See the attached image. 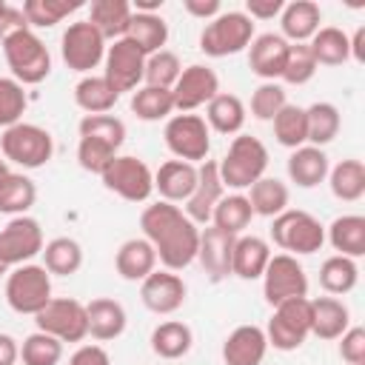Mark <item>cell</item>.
<instances>
[{
    "instance_id": "1",
    "label": "cell",
    "mask_w": 365,
    "mask_h": 365,
    "mask_svg": "<svg viewBox=\"0 0 365 365\" xmlns=\"http://www.w3.org/2000/svg\"><path fill=\"white\" fill-rule=\"evenodd\" d=\"M143 237L157 251V262L165 271H182L197 259L200 228L185 217V211L174 202H151L140 214Z\"/></svg>"
},
{
    "instance_id": "2",
    "label": "cell",
    "mask_w": 365,
    "mask_h": 365,
    "mask_svg": "<svg viewBox=\"0 0 365 365\" xmlns=\"http://www.w3.org/2000/svg\"><path fill=\"white\" fill-rule=\"evenodd\" d=\"M217 168H220V180L225 188H234V191L251 188L259 177H265L268 148L251 134H237L225 157L217 163Z\"/></svg>"
},
{
    "instance_id": "3",
    "label": "cell",
    "mask_w": 365,
    "mask_h": 365,
    "mask_svg": "<svg viewBox=\"0 0 365 365\" xmlns=\"http://www.w3.org/2000/svg\"><path fill=\"white\" fill-rule=\"evenodd\" d=\"M0 46H3L6 66L11 68V77L20 86H37L51 74V54L31 29L6 37Z\"/></svg>"
},
{
    "instance_id": "4",
    "label": "cell",
    "mask_w": 365,
    "mask_h": 365,
    "mask_svg": "<svg viewBox=\"0 0 365 365\" xmlns=\"http://www.w3.org/2000/svg\"><path fill=\"white\" fill-rule=\"evenodd\" d=\"M271 240L277 248H282L291 257L317 254L325 245V225L302 208H285L282 214L274 217Z\"/></svg>"
},
{
    "instance_id": "5",
    "label": "cell",
    "mask_w": 365,
    "mask_h": 365,
    "mask_svg": "<svg viewBox=\"0 0 365 365\" xmlns=\"http://www.w3.org/2000/svg\"><path fill=\"white\" fill-rule=\"evenodd\" d=\"M51 299V274L43 265L23 262L6 274V302L17 314L34 317Z\"/></svg>"
},
{
    "instance_id": "6",
    "label": "cell",
    "mask_w": 365,
    "mask_h": 365,
    "mask_svg": "<svg viewBox=\"0 0 365 365\" xmlns=\"http://www.w3.org/2000/svg\"><path fill=\"white\" fill-rule=\"evenodd\" d=\"M254 40V20L245 11H220L205 23L200 34V48L208 57H228L248 48Z\"/></svg>"
},
{
    "instance_id": "7",
    "label": "cell",
    "mask_w": 365,
    "mask_h": 365,
    "mask_svg": "<svg viewBox=\"0 0 365 365\" xmlns=\"http://www.w3.org/2000/svg\"><path fill=\"white\" fill-rule=\"evenodd\" d=\"M0 151L6 163H14L20 168H40L54 154V140L43 125L34 123H17L3 131Z\"/></svg>"
},
{
    "instance_id": "8",
    "label": "cell",
    "mask_w": 365,
    "mask_h": 365,
    "mask_svg": "<svg viewBox=\"0 0 365 365\" xmlns=\"http://www.w3.org/2000/svg\"><path fill=\"white\" fill-rule=\"evenodd\" d=\"M262 331L268 345H274L277 351H297L311 336V299L297 297L274 305V314Z\"/></svg>"
},
{
    "instance_id": "9",
    "label": "cell",
    "mask_w": 365,
    "mask_h": 365,
    "mask_svg": "<svg viewBox=\"0 0 365 365\" xmlns=\"http://www.w3.org/2000/svg\"><path fill=\"white\" fill-rule=\"evenodd\" d=\"M165 145L177 160L185 163H205L211 151V128L200 114H171L165 123Z\"/></svg>"
},
{
    "instance_id": "10",
    "label": "cell",
    "mask_w": 365,
    "mask_h": 365,
    "mask_svg": "<svg viewBox=\"0 0 365 365\" xmlns=\"http://www.w3.org/2000/svg\"><path fill=\"white\" fill-rule=\"evenodd\" d=\"M103 185L128 202H145L154 194V171L131 154H117L100 174Z\"/></svg>"
},
{
    "instance_id": "11",
    "label": "cell",
    "mask_w": 365,
    "mask_h": 365,
    "mask_svg": "<svg viewBox=\"0 0 365 365\" xmlns=\"http://www.w3.org/2000/svg\"><path fill=\"white\" fill-rule=\"evenodd\" d=\"M34 325L60 342H83L88 336L86 305L71 297H51L46 308L34 314Z\"/></svg>"
},
{
    "instance_id": "12",
    "label": "cell",
    "mask_w": 365,
    "mask_h": 365,
    "mask_svg": "<svg viewBox=\"0 0 365 365\" xmlns=\"http://www.w3.org/2000/svg\"><path fill=\"white\" fill-rule=\"evenodd\" d=\"M262 297L274 308L279 302L308 297V277L297 257L291 254H271L262 271Z\"/></svg>"
},
{
    "instance_id": "13",
    "label": "cell",
    "mask_w": 365,
    "mask_h": 365,
    "mask_svg": "<svg viewBox=\"0 0 365 365\" xmlns=\"http://www.w3.org/2000/svg\"><path fill=\"white\" fill-rule=\"evenodd\" d=\"M60 57L71 71L88 74L91 68H97L106 57V40L103 34L88 23V20H77L68 23V29L60 37Z\"/></svg>"
},
{
    "instance_id": "14",
    "label": "cell",
    "mask_w": 365,
    "mask_h": 365,
    "mask_svg": "<svg viewBox=\"0 0 365 365\" xmlns=\"http://www.w3.org/2000/svg\"><path fill=\"white\" fill-rule=\"evenodd\" d=\"M43 228L34 217L23 214V217H11L3 228H0V259L14 268L23 262H31L37 254H43Z\"/></svg>"
},
{
    "instance_id": "15",
    "label": "cell",
    "mask_w": 365,
    "mask_h": 365,
    "mask_svg": "<svg viewBox=\"0 0 365 365\" xmlns=\"http://www.w3.org/2000/svg\"><path fill=\"white\" fill-rule=\"evenodd\" d=\"M103 63H106L103 77L117 88V94L140 88L143 71H145V54L131 40H125V37L114 40V46L106 48Z\"/></svg>"
},
{
    "instance_id": "16",
    "label": "cell",
    "mask_w": 365,
    "mask_h": 365,
    "mask_svg": "<svg viewBox=\"0 0 365 365\" xmlns=\"http://www.w3.org/2000/svg\"><path fill=\"white\" fill-rule=\"evenodd\" d=\"M220 94V77L214 68L194 63L188 68H182V74L177 77L171 97H174V111L180 114H191L200 106H208L214 97Z\"/></svg>"
},
{
    "instance_id": "17",
    "label": "cell",
    "mask_w": 365,
    "mask_h": 365,
    "mask_svg": "<svg viewBox=\"0 0 365 365\" xmlns=\"http://www.w3.org/2000/svg\"><path fill=\"white\" fill-rule=\"evenodd\" d=\"M222 197H225V185L220 180L217 160H205L202 165H197V185H194L191 197L185 200V217L194 225H208L211 214Z\"/></svg>"
},
{
    "instance_id": "18",
    "label": "cell",
    "mask_w": 365,
    "mask_h": 365,
    "mask_svg": "<svg viewBox=\"0 0 365 365\" xmlns=\"http://www.w3.org/2000/svg\"><path fill=\"white\" fill-rule=\"evenodd\" d=\"M185 282L177 271H151L140 282V299L151 314H174L185 302Z\"/></svg>"
},
{
    "instance_id": "19",
    "label": "cell",
    "mask_w": 365,
    "mask_h": 365,
    "mask_svg": "<svg viewBox=\"0 0 365 365\" xmlns=\"http://www.w3.org/2000/svg\"><path fill=\"white\" fill-rule=\"evenodd\" d=\"M288 48H291V43L282 34H274V31L254 34V40L248 46V66H251V71L259 80H265V83H277V77H282Z\"/></svg>"
},
{
    "instance_id": "20",
    "label": "cell",
    "mask_w": 365,
    "mask_h": 365,
    "mask_svg": "<svg viewBox=\"0 0 365 365\" xmlns=\"http://www.w3.org/2000/svg\"><path fill=\"white\" fill-rule=\"evenodd\" d=\"M234 240L231 234L205 225L200 231V248H197V259L202 265V271L208 274L211 282H222L225 277H231V254H234Z\"/></svg>"
},
{
    "instance_id": "21",
    "label": "cell",
    "mask_w": 365,
    "mask_h": 365,
    "mask_svg": "<svg viewBox=\"0 0 365 365\" xmlns=\"http://www.w3.org/2000/svg\"><path fill=\"white\" fill-rule=\"evenodd\" d=\"M268 354V339L259 325H237L222 342L225 365H262Z\"/></svg>"
},
{
    "instance_id": "22",
    "label": "cell",
    "mask_w": 365,
    "mask_h": 365,
    "mask_svg": "<svg viewBox=\"0 0 365 365\" xmlns=\"http://www.w3.org/2000/svg\"><path fill=\"white\" fill-rule=\"evenodd\" d=\"M197 185V165L185 160H168L154 171V191L163 202H185Z\"/></svg>"
},
{
    "instance_id": "23",
    "label": "cell",
    "mask_w": 365,
    "mask_h": 365,
    "mask_svg": "<svg viewBox=\"0 0 365 365\" xmlns=\"http://www.w3.org/2000/svg\"><path fill=\"white\" fill-rule=\"evenodd\" d=\"M322 23V9L314 0H291L279 11V26L282 37L288 43H305L319 31Z\"/></svg>"
},
{
    "instance_id": "24",
    "label": "cell",
    "mask_w": 365,
    "mask_h": 365,
    "mask_svg": "<svg viewBox=\"0 0 365 365\" xmlns=\"http://www.w3.org/2000/svg\"><path fill=\"white\" fill-rule=\"evenodd\" d=\"M114 268L128 282H143L151 271H157V251L145 237L125 240L114 254Z\"/></svg>"
},
{
    "instance_id": "25",
    "label": "cell",
    "mask_w": 365,
    "mask_h": 365,
    "mask_svg": "<svg viewBox=\"0 0 365 365\" xmlns=\"http://www.w3.org/2000/svg\"><path fill=\"white\" fill-rule=\"evenodd\" d=\"M271 259V245L257 234H240L234 240L231 274L240 279H262V271Z\"/></svg>"
},
{
    "instance_id": "26",
    "label": "cell",
    "mask_w": 365,
    "mask_h": 365,
    "mask_svg": "<svg viewBox=\"0 0 365 365\" xmlns=\"http://www.w3.org/2000/svg\"><path fill=\"white\" fill-rule=\"evenodd\" d=\"M86 319H88V334L97 342H111L125 331V308L111 299V297H97L86 305Z\"/></svg>"
},
{
    "instance_id": "27",
    "label": "cell",
    "mask_w": 365,
    "mask_h": 365,
    "mask_svg": "<svg viewBox=\"0 0 365 365\" xmlns=\"http://www.w3.org/2000/svg\"><path fill=\"white\" fill-rule=\"evenodd\" d=\"M285 168H288V180L294 185H299V188L319 185L328 177V171H331L328 154L322 148H317V145H299V148H294L291 157H288V163H285Z\"/></svg>"
},
{
    "instance_id": "28",
    "label": "cell",
    "mask_w": 365,
    "mask_h": 365,
    "mask_svg": "<svg viewBox=\"0 0 365 365\" xmlns=\"http://www.w3.org/2000/svg\"><path fill=\"white\" fill-rule=\"evenodd\" d=\"M351 328V311L336 297L311 299V334L319 339H339Z\"/></svg>"
},
{
    "instance_id": "29",
    "label": "cell",
    "mask_w": 365,
    "mask_h": 365,
    "mask_svg": "<svg viewBox=\"0 0 365 365\" xmlns=\"http://www.w3.org/2000/svg\"><path fill=\"white\" fill-rule=\"evenodd\" d=\"M131 14H134V9L128 0H91V6H88V23L103 34V40L125 37Z\"/></svg>"
},
{
    "instance_id": "30",
    "label": "cell",
    "mask_w": 365,
    "mask_h": 365,
    "mask_svg": "<svg viewBox=\"0 0 365 365\" xmlns=\"http://www.w3.org/2000/svg\"><path fill=\"white\" fill-rule=\"evenodd\" d=\"M325 240L342 257H351V259L362 257L365 254V217L362 214H342V217H336L328 225Z\"/></svg>"
},
{
    "instance_id": "31",
    "label": "cell",
    "mask_w": 365,
    "mask_h": 365,
    "mask_svg": "<svg viewBox=\"0 0 365 365\" xmlns=\"http://www.w3.org/2000/svg\"><path fill=\"white\" fill-rule=\"evenodd\" d=\"M125 40H131L145 57L154 51H163L165 40H168V23L157 14H145V11H134L125 29Z\"/></svg>"
},
{
    "instance_id": "32",
    "label": "cell",
    "mask_w": 365,
    "mask_h": 365,
    "mask_svg": "<svg viewBox=\"0 0 365 365\" xmlns=\"http://www.w3.org/2000/svg\"><path fill=\"white\" fill-rule=\"evenodd\" d=\"M117 100H120L117 88L103 74H86L74 86V103L86 114H108L117 106Z\"/></svg>"
},
{
    "instance_id": "33",
    "label": "cell",
    "mask_w": 365,
    "mask_h": 365,
    "mask_svg": "<svg viewBox=\"0 0 365 365\" xmlns=\"http://www.w3.org/2000/svg\"><path fill=\"white\" fill-rule=\"evenodd\" d=\"M205 125L220 131V134H240L245 125V106L237 94L220 91L208 106H205Z\"/></svg>"
},
{
    "instance_id": "34",
    "label": "cell",
    "mask_w": 365,
    "mask_h": 365,
    "mask_svg": "<svg viewBox=\"0 0 365 365\" xmlns=\"http://www.w3.org/2000/svg\"><path fill=\"white\" fill-rule=\"evenodd\" d=\"M194 345V334L185 322L180 319H168V322H160L154 331H151V351L160 356V359H182Z\"/></svg>"
},
{
    "instance_id": "35",
    "label": "cell",
    "mask_w": 365,
    "mask_h": 365,
    "mask_svg": "<svg viewBox=\"0 0 365 365\" xmlns=\"http://www.w3.org/2000/svg\"><path fill=\"white\" fill-rule=\"evenodd\" d=\"M308 48H311L317 66H342L351 60L348 34L336 26H319V31L308 40Z\"/></svg>"
},
{
    "instance_id": "36",
    "label": "cell",
    "mask_w": 365,
    "mask_h": 365,
    "mask_svg": "<svg viewBox=\"0 0 365 365\" xmlns=\"http://www.w3.org/2000/svg\"><path fill=\"white\" fill-rule=\"evenodd\" d=\"M248 202H251V211L254 217H268L274 220L277 214H282L288 208V185L277 177H259L254 185H251V194H248Z\"/></svg>"
},
{
    "instance_id": "37",
    "label": "cell",
    "mask_w": 365,
    "mask_h": 365,
    "mask_svg": "<svg viewBox=\"0 0 365 365\" xmlns=\"http://www.w3.org/2000/svg\"><path fill=\"white\" fill-rule=\"evenodd\" d=\"M251 220H254V211L245 194H225L211 214V225L231 237H240L251 225Z\"/></svg>"
},
{
    "instance_id": "38",
    "label": "cell",
    "mask_w": 365,
    "mask_h": 365,
    "mask_svg": "<svg viewBox=\"0 0 365 365\" xmlns=\"http://www.w3.org/2000/svg\"><path fill=\"white\" fill-rule=\"evenodd\" d=\"M83 265V248L71 237H54L43 245V268L57 277H71Z\"/></svg>"
},
{
    "instance_id": "39",
    "label": "cell",
    "mask_w": 365,
    "mask_h": 365,
    "mask_svg": "<svg viewBox=\"0 0 365 365\" xmlns=\"http://www.w3.org/2000/svg\"><path fill=\"white\" fill-rule=\"evenodd\" d=\"M331 194L342 202H356L365 194V165L362 160H342L328 171Z\"/></svg>"
},
{
    "instance_id": "40",
    "label": "cell",
    "mask_w": 365,
    "mask_h": 365,
    "mask_svg": "<svg viewBox=\"0 0 365 365\" xmlns=\"http://www.w3.org/2000/svg\"><path fill=\"white\" fill-rule=\"evenodd\" d=\"M356 282H359V268H356V259H351V257L334 254L319 265V285L331 297H342V294L354 291Z\"/></svg>"
},
{
    "instance_id": "41",
    "label": "cell",
    "mask_w": 365,
    "mask_h": 365,
    "mask_svg": "<svg viewBox=\"0 0 365 365\" xmlns=\"http://www.w3.org/2000/svg\"><path fill=\"white\" fill-rule=\"evenodd\" d=\"M37 200V185L17 171H9L6 180L0 182V214L23 217Z\"/></svg>"
},
{
    "instance_id": "42",
    "label": "cell",
    "mask_w": 365,
    "mask_h": 365,
    "mask_svg": "<svg viewBox=\"0 0 365 365\" xmlns=\"http://www.w3.org/2000/svg\"><path fill=\"white\" fill-rule=\"evenodd\" d=\"M77 131H80L83 140L103 143L117 154H120V148L125 143V123L120 117H114V114H86L80 120Z\"/></svg>"
},
{
    "instance_id": "43",
    "label": "cell",
    "mask_w": 365,
    "mask_h": 365,
    "mask_svg": "<svg viewBox=\"0 0 365 365\" xmlns=\"http://www.w3.org/2000/svg\"><path fill=\"white\" fill-rule=\"evenodd\" d=\"M305 120H308V145H328L339 128H342V117H339V108L334 103H314L305 108Z\"/></svg>"
},
{
    "instance_id": "44",
    "label": "cell",
    "mask_w": 365,
    "mask_h": 365,
    "mask_svg": "<svg viewBox=\"0 0 365 365\" xmlns=\"http://www.w3.org/2000/svg\"><path fill=\"white\" fill-rule=\"evenodd\" d=\"M271 123H274V137H277L279 145H285L291 151L299 148V145H308V120H305L302 106L285 103L282 111Z\"/></svg>"
},
{
    "instance_id": "45",
    "label": "cell",
    "mask_w": 365,
    "mask_h": 365,
    "mask_svg": "<svg viewBox=\"0 0 365 365\" xmlns=\"http://www.w3.org/2000/svg\"><path fill=\"white\" fill-rule=\"evenodd\" d=\"M131 111L137 120H145V123H157V120H165L171 117L174 111V97L168 88H154V86H140L131 97Z\"/></svg>"
},
{
    "instance_id": "46",
    "label": "cell",
    "mask_w": 365,
    "mask_h": 365,
    "mask_svg": "<svg viewBox=\"0 0 365 365\" xmlns=\"http://www.w3.org/2000/svg\"><path fill=\"white\" fill-rule=\"evenodd\" d=\"M77 9H83V0H26L23 3V14L34 29H51L63 17L74 14Z\"/></svg>"
},
{
    "instance_id": "47",
    "label": "cell",
    "mask_w": 365,
    "mask_h": 365,
    "mask_svg": "<svg viewBox=\"0 0 365 365\" xmlns=\"http://www.w3.org/2000/svg\"><path fill=\"white\" fill-rule=\"evenodd\" d=\"M182 74V63L174 51H154L145 57V71H143V83L154 86V88H174L177 77Z\"/></svg>"
},
{
    "instance_id": "48",
    "label": "cell",
    "mask_w": 365,
    "mask_h": 365,
    "mask_svg": "<svg viewBox=\"0 0 365 365\" xmlns=\"http://www.w3.org/2000/svg\"><path fill=\"white\" fill-rule=\"evenodd\" d=\"M20 359H23V365H57L63 359V342L54 339L51 334L34 331L23 339Z\"/></svg>"
},
{
    "instance_id": "49",
    "label": "cell",
    "mask_w": 365,
    "mask_h": 365,
    "mask_svg": "<svg viewBox=\"0 0 365 365\" xmlns=\"http://www.w3.org/2000/svg\"><path fill=\"white\" fill-rule=\"evenodd\" d=\"M29 106V97L23 86L14 77H0V128H11L23 123V111Z\"/></svg>"
},
{
    "instance_id": "50",
    "label": "cell",
    "mask_w": 365,
    "mask_h": 365,
    "mask_svg": "<svg viewBox=\"0 0 365 365\" xmlns=\"http://www.w3.org/2000/svg\"><path fill=\"white\" fill-rule=\"evenodd\" d=\"M317 60L308 48V43H291L288 57H285V68H282V80L288 86H305L314 74H317Z\"/></svg>"
},
{
    "instance_id": "51",
    "label": "cell",
    "mask_w": 365,
    "mask_h": 365,
    "mask_svg": "<svg viewBox=\"0 0 365 365\" xmlns=\"http://www.w3.org/2000/svg\"><path fill=\"white\" fill-rule=\"evenodd\" d=\"M285 103H288V97H285V88L279 83H262L251 94V114L257 120H274Z\"/></svg>"
},
{
    "instance_id": "52",
    "label": "cell",
    "mask_w": 365,
    "mask_h": 365,
    "mask_svg": "<svg viewBox=\"0 0 365 365\" xmlns=\"http://www.w3.org/2000/svg\"><path fill=\"white\" fill-rule=\"evenodd\" d=\"M339 356L348 365H365V328L351 325L339 336Z\"/></svg>"
},
{
    "instance_id": "53",
    "label": "cell",
    "mask_w": 365,
    "mask_h": 365,
    "mask_svg": "<svg viewBox=\"0 0 365 365\" xmlns=\"http://www.w3.org/2000/svg\"><path fill=\"white\" fill-rule=\"evenodd\" d=\"M26 29H31V26H29L23 9H17V6H6L3 14H0V43H3L6 37L17 34V31H26Z\"/></svg>"
},
{
    "instance_id": "54",
    "label": "cell",
    "mask_w": 365,
    "mask_h": 365,
    "mask_svg": "<svg viewBox=\"0 0 365 365\" xmlns=\"http://www.w3.org/2000/svg\"><path fill=\"white\" fill-rule=\"evenodd\" d=\"M68 365H111V356L103 345H80L68 356Z\"/></svg>"
},
{
    "instance_id": "55",
    "label": "cell",
    "mask_w": 365,
    "mask_h": 365,
    "mask_svg": "<svg viewBox=\"0 0 365 365\" xmlns=\"http://www.w3.org/2000/svg\"><path fill=\"white\" fill-rule=\"evenodd\" d=\"M282 0H248L245 3V14L251 20H274L282 11Z\"/></svg>"
},
{
    "instance_id": "56",
    "label": "cell",
    "mask_w": 365,
    "mask_h": 365,
    "mask_svg": "<svg viewBox=\"0 0 365 365\" xmlns=\"http://www.w3.org/2000/svg\"><path fill=\"white\" fill-rule=\"evenodd\" d=\"M185 6V11L191 14V17H197V20H214L220 11H222V6H220V0H185L182 3Z\"/></svg>"
},
{
    "instance_id": "57",
    "label": "cell",
    "mask_w": 365,
    "mask_h": 365,
    "mask_svg": "<svg viewBox=\"0 0 365 365\" xmlns=\"http://www.w3.org/2000/svg\"><path fill=\"white\" fill-rule=\"evenodd\" d=\"M20 359V345L11 334H0V365H17Z\"/></svg>"
},
{
    "instance_id": "58",
    "label": "cell",
    "mask_w": 365,
    "mask_h": 365,
    "mask_svg": "<svg viewBox=\"0 0 365 365\" xmlns=\"http://www.w3.org/2000/svg\"><path fill=\"white\" fill-rule=\"evenodd\" d=\"M348 48H351V60L362 66L365 63V26H359L354 37H348Z\"/></svg>"
},
{
    "instance_id": "59",
    "label": "cell",
    "mask_w": 365,
    "mask_h": 365,
    "mask_svg": "<svg viewBox=\"0 0 365 365\" xmlns=\"http://www.w3.org/2000/svg\"><path fill=\"white\" fill-rule=\"evenodd\" d=\"M9 171H11V168H9V163H6V160H0V182L6 180V174H9Z\"/></svg>"
},
{
    "instance_id": "60",
    "label": "cell",
    "mask_w": 365,
    "mask_h": 365,
    "mask_svg": "<svg viewBox=\"0 0 365 365\" xmlns=\"http://www.w3.org/2000/svg\"><path fill=\"white\" fill-rule=\"evenodd\" d=\"M9 271H11V268H9V265H6V262H3V259H0V277H6V274H9Z\"/></svg>"
},
{
    "instance_id": "61",
    "label": "cell",
    "mask_w": 365,
    "mask_h": 365,
    "mask_svg": "<svg viewBox=\"0 0 365 365\" xmlns=\"http://www.w3.org/2000/svg\"><path fill=\"white\" fill-rule=\"evenodd\" d=\"M6 6H9V3H3V0H0V14H3V9H6Z\"/></svg>"
}]
</instances>
